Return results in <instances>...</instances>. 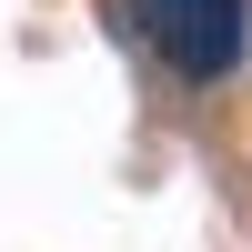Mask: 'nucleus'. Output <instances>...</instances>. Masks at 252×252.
Masks as SVG:
<instances>
[{"instance_id":"nucleus-1","label":"nucleus","mask_w":252,"mask_h":252,"mask_svg":"<svg viewBox=\"0 0 252 252\" xmlns=\"http://www.w3.org/2000/svg\"><path fill=\"white\" fill-rule=\"evenodd\" d=\"M131 20L182 81H232L252 51V0H131Z\"/></svg>"}]
</instances>
